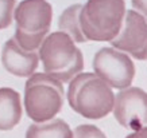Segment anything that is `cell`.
<instances>
[{
  "mask_svg": "<svg viewBox=\"0 0 147 138\" xmlns=\"http://www.w3.org/2000/svg\"><path fill=\"white\" fill-rule=\"evenodd\" d=\"M66 95L71 110L88 119H101L113 111L116 94L94 72H80L74 76L69 82Z\"/></svg>",
  "mask_w": 147,
  "mask_h": 138,
  "instance_id": "obj_1",
  "label": "cell"
},
{
  "mask_svg": "<svg viewBox=\"0 0 147 138\" xmlns=\"http://www.w3.org/2000/svg\"><path fill=\"white\" fill-rule=\"evenodd\" d=\"M43 71L55 76L62 83L70 82L84 70V55L76 42L63 31L51 32L39 47Z\"/></svg>",
  "mask_w": 147,
  "mask_h": 138,
  "instance_id": "obj_2",
  "label": "cell"
},
{
  "mask_svg": "<svg viewBox=\"0 0 147 138\" xmlns=\"http://www.w3.org/2000/svg\"><path fill=\"white\" fill-rule=\"evenodd\" d=\"M65 101L63 85L55 76L35 72L24 85V110L27 117L36 123L55 118Z\"/></svg>",
  "mask_w": 147,
  "mask_h": 138,
  "instance_id": "obj_3",
  "label": "cell"
},
{
  "mask_svg": "<svg viewBox=\"0 0 147 138\" xmlns=\"http://www.w3.org/2000/svg\"><path fill=\"white\" fill-rule=\"evenodd\" d=\"M124 0H86L80 13L81 30L90 42H111L119 35L125 18Z\"/></svg>",
  "mask_w": 147,
  "mask_h": 138,
  "instance_id": "obj_4",
  "label": "cell"
},
{
  "mask_svg": "<svg viewBox=\"0 0 147 138\" xmlns=\"http://www.w3.org/2000/svg\"><path fill=\"white\" fill-rule=\"evenodd\" d=\"M15 39L24 50L36 51L53 22V7L47 0H22L15 8Z\"/></svg>",
  "mask_w": 147,
  "mask_h": 138,
  "instance_id": "obj_5",
  "label": "cell"
},
{
  "mask_svg": "<svg viewBox=\"0 0 147 138\" xmlns=\"http://www.w3.org/2000/svg\"><path fill=\"white\" fill-rule=\"evenodd\" d=\"M93 72L105 80L112 89L131 87L135 79V63L128 54L115 47H101L93 56Z\"/></svg>",
  "mask_w": 147,
  "mask_h": 138,
  "instance_id": "obj_6",
  "label": "cell"
},
{
  "mask_svg": "<svg viewBox=\"0 0 147 138\" xmlns=\"http://www.w3.org/2000/svg\"><path fill=\"white\" fill-rule=\"evenodd\" d=\"M112 113L124 129L135 131L147 126V91L134 86L119 90Z\"/></svg>",
  "mask_w": 147,
  "mask_h": 138,
  "instance_id": "obj_7",
  "label": "cell"
},
{
  "mask_svg": "<svg viewBox=\"0 0 147 138\" xmlns=\"http://www.w3.org/2000/svg\"><path fill=\"white\" fill-rule=\"evenodd\" d=\"M109 43L136 60H147V19L136 9H127L119 35Z\"/></svg>",
  "mask_w": 147,
  "mask_h": 138,
  "instance_id": "obj_8",
  "label": "cell"
},
{
  "mask_svg": "<svg viewBox=\"0 0 147 138\" xmlns=\"http://www.w3.org/2000/svg\"><path fill=\"white\" fill-rule=\"evenodd\" d=\"M39 52L24 50L15 36L9 38L3 46L1 64L5 71L19 78H27L35 74L39 66Z\"/></svg>",
  "mask_w": 147,
  "mask_h": 138,
  "instance_id": "obj_9",
  "label": "cell"
},
{
  "mask_svg": "<svg viewBox=\"0 0 147 138\" xmlns=\"http://www.w3.org/2000/svg\"><path fill=\"white\" fill-rule=\"evenodd\" d=\"M22 114L20 94L11 87H0V130L8 131L16 127Z\"/></svg>",
  "mask_w": 147,
  "mask_h": 138,
  "instance_id": "obj_10",
  "label": "cell"
},
{
  "mask_svg": "<svg viewBox=\"0 0 147 138\" xmlns=\"http://www.w3.org/2000/svg\"><path fill=\"white\" fill-rule=\"evenodd\" d=\"M26 138H73L70 126L61 118H53L50 121L28 126Z\"/></svg>",
  "mask_w": 147,
  "mask_h": 138,
  "instance_id": "obj_11",
  "label": "cell"
},
{
  "mask_svg": "<svg viewBox=\"0 0 147 138\" xmlns=\"http://www.w3.org/2000/svg\"><path fill=\"white\" fill-rule=\"evenodd\" d=\"M82 4H71L66 9H63L61 16L58 19V27L59 30L66 32L71 39L76 43H85L88 39L85 38L84 32L81 30V23H80V13Z\"/></svg>",
  "mask_w": 147,
  "mask_h": 138,
  "instance_id": "obj_12",
  "label": "cell"
},
{
  "mask_svg": "<svg viewBox=\"0 0 147 138\" xmlns=\"http://www.w3.org/2000/svg\"><path fill=\"white\" fill-rule=\"evenodd\" d=\"M16 0H0V31L12 24Z\"/></svg>",
  "mask_w": 147,
  "mask_h": 138,
  "instance_id": "obj_13",
  "label": "cell"
},
{
  "mask_svg": "<svg viewBox=\"0 0 147 138\" xmlns=\"http://www.w3.org/2000/svg\"><path fill=\"white\" fill-rule=\"evenodd\" d=\"M73 138H107V135L97 126L84 123L73 130Z\"/></svg>",
  "mask_w": 147,
  "mask_h": 138,
  "instance_id": "obj_14",
  "label": "cell"
},
{
  "mask_svg": "<svg viewBox=\"0 0 147 138\" xmlns=\"http://www.w3.org/2000/svg\"><path fill=\"white\" fill-rule=\"evenodd\" d=\"M131 4H132V8L136 9L147 19V0H131Z\"/></svg>",
  "mask_w": 147,
  "mask_h": 138,
  "instance_id": "obj_15",
  "label": "cell"
},
{
  "mask_svg": "<svg viewBox=\"0 0 147 138\" xmlns=\"http://www.w3.org/2000/svg\"><path fill=\"white\" fill-rule=\"evenodd\" d=\"M125 138H147V126H143L142 129L129 133Z\"/></svg>",
  "mask_w": 147,
  "mask_h": 138,
  "instance_id": "obj_16",
  "label": "cell"
}]
</instances>
